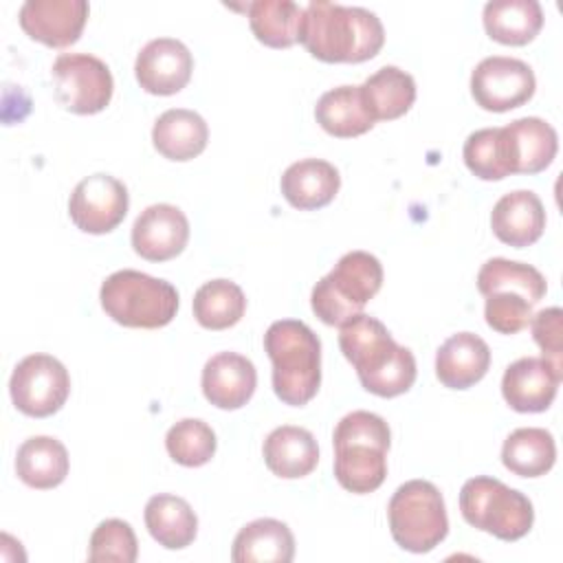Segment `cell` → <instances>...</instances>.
Returning a JSON list of instances; mask_svg holds the SVG:
<instances>
[{
  "instance_id": "ac0fdd59",
  "label": "cell",
  "mask_w": 563,
  "mask_h": 563,
  "mask_svg": "<svg viewBox=\"0 0 563 563\" xmlns=\"http://www.w3.org/2000/svg\"><path fill=\"white\" fill-rule=\"evenodd\" d=\"M257 387L255 365L238 352H218L202 367V394L218 409L244 407Z\"/></svg>"
},
{
  "instance_id": "7402d4cb",
  "label": "cell",
  "mask_w": 563,
  "mask_h": 563,
  "mask_svg": "<svg viewBox=\"0 0 563 563\" xmlns=\"http://www.w3.org/2000/svg\"><path fill=\"white\" fill-rule=\"evenodd\" d=\"M268 471L282 479H299L314 471L319 446L314 435L303 427L282 424L268 433L262 446Z\"/></svg>"
},
{
  "instance_id": "f1b7e54d",
  "label": "cell",
  "mask_w": 563,
  "mask_h": 563,
  "mask_svg": "<svg viewBox=\"0 0 563 563\" xmlns=\"http://www.w3.org/2000/svg\"><path fill=\"white\" fill-rule=\"evenodd\" d=\"M358 88L374 121H394L409 112L416 101V81L398 66L378 68Z\"/></svg>"
},
{
  "instance_id": "83f0119b",
  "label": "cell",
  "mask_w": 563,
  "mask_h": 563,
  "mask_svg": "<svg viewBox=\"0 0 563 563\" xmlns=\"http://www.w3.org/2000/svg\"><path fill=\"white\" fill-rule=\"evenodd\" d=\"M317 123L336 139H354L374 128L358 86H339L323 92L314 106Z\"/></svg>"
},
{
  "instance_id": "7c38bea8",
  "label": "cell",
  "mask_w": 563,
  "mask_h": 563,
  "mask_svg": "<svg viewBox=\"0 0 563 563\" xmlns=\"http://www.w3.org/2000/svg\"><path fill=\"white\" fill-rule=\"evenodd\" d=\"M130 207L125 185L110 174H92L79 180L68 200V216L73 224L92 235L114 231Z\"/></svg>"
},
{
  "instance_id": "4316f807",
  "label": "cell",
  "mask_w": 563,
  "mask_h": 563,
  "mask_svg": "<svg viewBox=\"0 0 563 563\" xmlns=\"http://www.w3.org/2000/svg\"><path fill=\"white\" fill-rule=\"evenodd\" d=\"M68 451L51 435H33L24 440L15 455L18 477L37 490L59 486L68 475Z\"/></svg>"
},
{
  "instance_id": "4dcf8cb0",
  "label": "cell",
  "mask_w": 563,
  "mask_h": 563,
  "mask_svg": "<svg viewBox=\"0 0 563 563\" xmlns=\"http://www.w3.org/2000/svg\"><path fill=\"white\" fill-rule=\"evenodd\" d=\"M246 11L251 31L264 46L288 48L299 42L303 9L292 0H255Z\"/></svg>"
},
{
  "instance_id": "8fae6325",
  "label": "cell",
  "mask_w": 563,
  "mask_h": 563,
  "mask_svg": "<svg viewBox=\"0 0 563 563\" xmlns=\"http://www.w3.org/2000/svg\"><path fill=\"white\" fill-rule=\"evenodd\" d=\"M534 88L532 68L517 57H484L471 73V95L488 112H508L523 106L534 95Z\"/></svg>"
},
{
  "instance_id": "8992f818",
  "label": "cell",
  "mask_w": 563,
  "mask_h": 563,
  "mask_svg": "<svg viewBox=\"0 0 563 563\" xmlns=\"http://www.w3.org/2000/svg\"><path fill=\"white\" fill-rule=\"evenodd\" d=\"M380 286L383 266L378 257L367 251H350L314 284L310 295L312 312L325 325H343L363 312Z\"/></svg>"
},
{
  "instance_id": "836d02e7",
  "label": "cell",
  "mask_w": 563,
  "mask_h": 563,
  "mask_svg": "<svg viewBox=\"0 0 563 563\" xmlns=\"http://www.w3.org/2000/svg\"><path fill=\"white\" fill-rule=\"evenodd\" d=\"M216 433L213 429L198 418H183L169 427L165 435V449L169 457L180 466H202L216 453Z\"/></svg>"
},
{
  "instance_id": "d4e9b609",
  "label": "cell",
  "mask_w": 563,
  "mask_h": 563,
  "mask_svg": "<svg viewBox=\"0 0 563 563\" xmlns=\"http://www.w3.org/2000/svg\"><path fill=\"white\" fill-rule=\"evenodd\" d=\"M482 20L490 40L523 46L541 31L543 9L537 0H490L484 4Z\"/></svg>"
},
{
  "instance_id": "44dd1931",
  "label": "cell",
  "mask_w": 563,
  "mask_h": 563,
  "mask_svg": "<svg viewBox=\"0 0 563 563\" xmlns=\"http://www.w3.org/2000/svg\"><path fill=\"white\" fill-rule=\"evenodd\" d=\"M339 169L323 158H303L286 167L282 194L299 211H312L330 205L339 194Z\"/></svg>"
},
{
  "instance_id": "5bb4252c",
  "label": "cell",
  "mask_w": 563,
  "mask_h": 563,
  "mask_svg": "<svg viewBox=\"0 0 563 563\" xmlns=\"http://www.w3.org/2000/svg\"><path fill=\"white\" fill-rule=\"evenodd\" d=\"M88 11L86 0H26L18 18L31 40L51 48H64L79 40Z\"/></svg>"
},
{
  "instance_id": "484cf974",
  "label": "cell",
  "mask_w": 563,
  "mask_h": 563,
  "mask_svg": "<svg viewBox=\"0 0 563 563\" xmlns=\"http://www.w3.org/2000/svg\"><path fill=\"white\" fill-rule=\"evenodd\" d=\"M145 528L167 550L187 548L198 532V517L187 499L161 493L145 504Z\"/></svg>"
},
{
  "instance_id": "cb8c5ba5",
  "label": "cell",
  "mask_w": 563,
  "mask_h": 563,
  "mask_svg": "<svg viewBox=\"0 0 563 563\" xmlns=\"http://www.w3.org/2000/svg\"><path fill=\"white\" fill-rule=\"evenodd\" d=\"M295 556V537L279 519H255L240 528L233 539L231 559L235 563H290Z\"/></svg>"
},
{
  "instance_id": "ffe728a7",
  "label": "cell",
  "mask_w": 563,
  "mask_h": 563,
  "mask_svg": "<svg viewBox=\"0 0 563 563\" xmlns=\"http://www.w3.org/2000/svg\"><path fill=\"white\" fill-rule=\"evenodd\" d=\"M490 367L488 343L473 332L449 336L435 352V376L449 389H468Z\"/></svg>"
},
{
  "instance_id": "f546056e",
  "label": "cell",
  "mask_w": 563,
  "mask_h": 563,
  "mask_svg": "<svg viewBox=\"0 0 563 563\" xmlns=\"http://www.w3.org/2000/svg\"><path fill=\"white\" fill-rule=\"evenodd\" d=\"M504 466L519 477H541L556 462V444L541 427L515 429L501 446Z\"/></svg>"
},
{
  "instance_id": "277c9868",
  "label": "cell",
  "mask_w": 563,
  "mask_h": 563,
  "mask_svg": "<svg viewBox=\"0 0 563 563\" xmlns=\"http://www.w3.org/2000/svg\"><path fill=\"white\" fill-rule=\"evenodd\" d=\"M275 396L292 407L310 402L321 385V341L297 319H279L264 334Z\"/></svg>"
},
{
  "instance_id": "e575fe53",
  "label": "cell",
  "mask_w": 563,
  "mask_h": 563,
  "mask_svg": "<svg viewBox=\"0 0 563 563\" xmlns=\"http://www.w3.org/2000/svg\"><path fill=\"white\" fill-rule=\"evenodd\" d=\"M139 554V543L132 526L123 519L101 521L88 543L90 563H134Z\"/></svg>"
},
{
  "instance_id": "603a6c76",
  "label": "cell",
  "mask_w": 563,
  "mask_h": 563,
  "mask_svg": "<svg viewBox=\"0 0 563 563\" xmlns=\"http://www.w3.org/2000/svg\"><path fill=\"white\" fill-rule=\"evenodd\" d=\"M209 141L207 121L187 108H172L165 110L154 128H152V143L158 154L169 161H191L205 152Z\"/></svg>"
},
{
  "instance_id": "d6a6232c",
  "label": "cell",
  "mask_w": 563,
  "mask_h": 563,
  "mask_svg": "<svg viewBox=\"0 0 563 563\" xmlns=\"http://www.w3.org/2000/svg\"><path fill=\"white\" fill-rule=\"evenodd\" d=\"M246 310L242 288L231 279H211L194 295V317L207 330H227L235 325Z\"/></svg>"
},
{
  "instance_id": "7a4b0ae2",
  "label": "cell",
  "mask_w": 563,
  "mask_h": 563,
  "mask_svg": "<svg viewBox=\"0 0 563 563\" xmlns=\"http://www.w3.org/2000/svg\"><path fill=\"white\" fill-rule=\"evenodd\" d=\"M339 328V347L369 394L394 398L411 389L416 358L409 347L391 339L385 323L361 312Z\"/></svg>"
},
{
  "instance_id": "8d00e7d4",
  "label": "cell",
  "mask_w": 563,
  "mask_h": 563,
  "mask_svg": "<svg viewBox=\"0 0 563 563\" xmlns=\"http://www.w3.org/2000/svg\"><path fill=\"white\" fill-rule=\"evenodd\" d=\"M532 306L519 292H490L486 295L484 319L488 328L499 334H517L519 330L528 328L532 319Z\"/></svg>"
},
{
  "instance_id": "d6986e66",
  "label": "cell",
  "mask_w": 563,
  "mask_h": 563,
  "mask_svg": "<svg viewBox=\"0 0 563 563\" xmlns=\"http://www.w3.org/2000/svg\"><path fill=\"white\" fill-rule=\"evenodd\" d=\"M490 229L508 246L534 244L545 229V209L534 191L517 189L504 194L490 213Z\"/></svg>"
},
{
  "instance_id": "e0dca14e",
  "label": "cell",
  "mask_w": 563,
  "mask_h": 563,
  "mask_svg": "<svg viewBox=\"0 0 563 563\" xmlns=\"http://www.w3.org/2000/svg\"><path fill=\"white\" fill-rule=\"evenodd\" d=\"M563 374L543 356H523L510 363L501 378V396L519 413L545 411L556 398Z\"/></svg>"
},
{
  "instance_id": "6da1fadb",
  "label": "cell",
  "mask_w": 563,
  "mask_h": 563,
  "mask_svg": "<svg viewBox=\"0 0 563 563\" xmlns=\"http://www.w3.org/2000/svg\"><path fill=\"white\" fill-rule=\"evenodd\" d=\"M299 42L325 64H358L383 48L385 29L369 9L312 0L303 9Z\"/></svg>"
},
{
  "instance_id": "30bf717a",
  "label": "cell",
  "mask_w": 563,
  "mask_h": 563,
  "mask_svg": "<svg viewBox=\"0 0 563 563\" xmlns=\"http://www.w3.org/2000/svg\"><path fill=\"white\" fill-rule=\"evenodd\" d=\"M9 391L18 411L31 418H46L64 407L70 394V376L55 356L29 354L15 365Z\"/></svg>"
},
{
  "instance_id": "4fadbf2b",
  "label": "cell",
  "mask_w": 563,
  "mask_h": 563,
  "mask_svg": "<svg viewBox=\"0 0 563 563\" xmlns=\"http://www.w3.org/2000/svg\"><path fill=\"white\" fill-rule=\"evenodd\" d=\"M556 130L539 117H523L499 128V152L510 174H539L556 156Z\"/></svg>"
},
{
  "instance_id": "d590c367",
  "label": "cell",
  "mask_w": 563,
  "mask_h": 563,
  "mask_svg": "<svg viewBox=\"0 0 563 563\" xmlns=\"http://www.w3.org/2000/svg\"><path fill=\"white\" fill-rule=\"evenodd\" d=\"M466 167L482 180H501L508 176L499 152V128H482L466 136L462 150Z\"/></svg>"
},
{
  "instance_id": "9c48e42d",
  "label": "cell",
  "mask_w": 563,
  "mask_h": 563,
  "mask_svg": "<svg viewBox=\"0 0 563 563\" xmlns=\"http://www.w3.org/2000/svg\"><path fill=\"white\" fill-rule=\"evenodd\" d=\"M57 101L75 114L101 112L114 90L112 73L106 62L90 53H62L51 66Z\"/></svg>"
},
{
  "instance_id": "3957f363",
  "label": "cell",
  "mask_w": 563,
  "mask_h": 563,
  "mask_svg": "<svg viewBox=\"0 0 563 563\" xmlns=\"http://www.w3.org/2000/svg\"><path fill=\"white\" fill-rule=\"evenodd\" d=\"M391 431L385 418L356 409L334 427V477L354 493H374L387 477V451Z\"/></svg>"
},
{
  "instance_id": "5b68a950",
  "label": "cell",
  "mask_w": 563,
  "mask_h": 563,
  "mask_svg": "<svg viewBox=\"0 0 563 563\" xmlns=\"http://www.w3.org/2000/svg\"><path fill=\"white\" fill-rule=\"evenodd\" d=\"M99 299L106 314L125 328L156 330L167 325L178 310V292L169 282L132 268L108 275Z\"/></svg>"
},
{
  "instance_id": "1f68e13d",
  "label": "cell",
  "mask_w": 563,
  "mask_h": 563,
  "mask_svg": "<svg viewBox=\"0 0 563 563\" xmlns=\"http://www.w3.org/2000/svg\"><path fill=\"white\" fill-rule=\"evenodd\" d=\"M477 290L486 297L490 292H519L530 303L543 299L548 284L545 277L530 264L493 257L482 264L477 273Z\"/></svg>"
},
{
  "instance_id": "ba28073f",
  "label": "cell",
  "mask_w": 563,
  "mask_h": 563,
  "mask_svg": "<svg viewBox=\"0 0 563 563\" xmlns=\"http://www.w3.org/2000/svg\"><path fill=\"white\" fill-rule=\"evenodd\" d=\"M460 510L468 526L501 541L526 537L534 521L532 504L523 493L486 475L464 482L460 490Z\"/></svg>"
},
{
  "instance_id": "9a60e30c",
  "label": "cell",
  "mask_w": 563,
  "mask_h": 563,
  "mask_svg": "<svg viewBox=\"0 0 563 563\" xmlns=\"http://www.w3.org/2000/svg\"><path fill=\"white\" fill-rule=\"evenodd\" d=\"M194 70V57L189 48L174 37H156L147 42L134 62V75L139 86L150 95H176L180 92Z\"/></svg>"
},
{
  "instance_id": "74e56055",
  "label": "cell",
  "mask_w": 563,
  "mask_h": 563,
  "mask_svg": "<svg viewBox=\"0 0 563 563\" xmlns=\"http://www.w3.org/2000/svg\"><path fill=\"white\" fill-rule=\"evenodd\" d=\"M530 330L534 343L541 347L543 358L563 374V312L561 308H545L532 314Z\"/></svg>"
},
{
  "instance_id": "52a82bcc",
  "label": "cell",
  "mask_w": 563,
  "mask_h": 563,
  "mask_svg": "<svg viewBox=\"0 0 563 563\" xmlns=\"http://www.w3.org/2000/svg\"><path fill=\"white\" fill-rule=\"evenodd\" d=\"M394 541L413 554L431 552L449 532L442 493L427 479H409L396 488L387 506Z\"/></svg>"
},
{
  "instance_id": "2e32d148",
  "label": "cell",
  "mask_w": 563,
  "mask_h": 563,
  "mask_svg": "<svg viewBox=\"0 0 563 563\" xmlns=\"http://www.w3.org/2000/svg\"><path fill=\"white\" fill-rule=\"evenodd\" d=\"M189 240L187 216L167 202L150 205L132 224V249L147 262H167L183 253Z\"/></svg>"
}]
</instances>
